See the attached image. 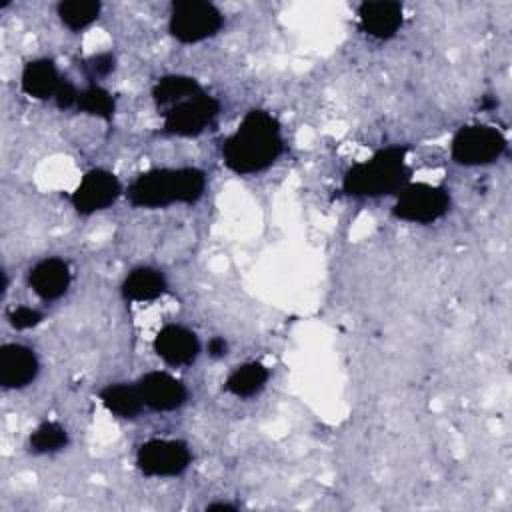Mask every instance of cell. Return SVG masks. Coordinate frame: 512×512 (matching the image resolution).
Segmentation results:
<instances>
[{
	"label": "cell",
	"instance_id": "6da1fadb",
	"mask_svg": "<svg viewBox=\"0 0 512 512\" xmlns=\"http://www.w3.org/2000/svg\"><path fill=\"white\" fill-rule=\"evenodd\" d=\"M282 150L280 122L266 110H250L236 132L224 140L222 158L228 170L246 176L272 166Z\"/></svg>",
	"mask_w": 512,
	"mask_h": 512
},
{
	"label": "cell",
	"instance_id": "7a4b0ae2",
	"mask_svg": "<svg viewBox=\"0 0 512 512\" xmlns=\"http://www.w3.org/2000/svg\"><path fill=\"white\" fill-rule=\"evenodd\" d=\"M204 190L206 174L200 168H154L138 174L126 196L134 208H166L170 204H194Z\"/></svg>",
	"mask_w": 512,
	"mask_h": 512
},
{
	"label": "cell",
	"instance_id": "3957f363",
	"mask_svg": "<svg viewBox=\"0 0 512 512\" xmlns=\"http://www.w3.org/2000/svg\"><path fill=\"white\" fill-rule=\"evenodd\" d=\"M410 168L406 166V148L388 146L378 150L370 160L352 164L342 178V190L356 198H376L398 192L408 184Z\"/></svg>",
	"mask_w": 512,
	"mask_h": 512
},
{
	"label": "cell",
	"instance_id": "277c9868",
	"mask_svg": "<svg viewBox=\"0 0 512 512\" xmlns=\"http://www.w3.org/2000/svg\"><path fill=\"white\" fill-rule=\"evenodd\" d=\"M224 24L222 12L204 0H180L172 4L168 30L182 44H196L212 38Z\"/></svg>",
	"mask_w": 512,
	"mask_h": 512
},
{
	"label": "cell",
	"instance_id": "5b68a950",
	"mask_svg": "<svg viewBox=\"0 0 512 512\" xmlns=\"http://www.w3.org/2000/svg\"><path fill=\"white\" fill-rule=\"evenodd\" d=\"M506 150L504 134L486 124L462 126L450 144V156L460 166H486L498 160Z\"/></svg>",
	"mask_w": 512,
	"mask_h": 512
},
{
	"label": "cell",
	"instance_id": "8992f818",
	"mask_svg": "<svg viewBox=\"0 0 512 512\" xmlns=\"http://www.w3.org/2000/svg\"><path fill=\"white\" fill-rule=\"evenodd\" d=\"M450 208V194L442 186L414 182L398 190L392 214L398 220L412 224H432L440 220Z\"/></svg>",
	"mask_w": 512,
	"mask_h": 512
},
{
	"label": "cell",
	"instance_id": "52a82bcc",
	"mask_svg": "<svg viewBox=\"0 0 512 512\" xmlns=\"http://www.w3.org/2000/svg\"><path fill=\"white\" fill-rule=\"evenodd\" d=\"M218 112L220 102L214 96L200 92L192 98H186L170 106L164 112V132L184 138L198 136L214 122Z\"/></svg>",
	"mask_w": 512,
	"mask_h": 512
},
{
	"label": "cell",
	"instance_id": "ba28073f",
	"mask_svg": "<svg viewBox=\"0 0 512 512\" xmlns=\"http://www.w3.org/2000/svg\"><path fill=\"white\" fill-rule=\"evenodd\" d=\"M192 460L188 444L182 440L154 438L144 442L136 452V466L144 476L172 478L180 476Z\"/></svg>",
	"mask_w": 512,
	"mask_h": 512
},
{
	"label": "cell",
	"instance_id": "9c48e42d",
	"mask_svg": "<svg viewBox=\"0 0 512 512\" xmlns=\"http://www.w3.org/2000/svg\"><path fill=\"white\" fill-rule=\"evenodd\" d=\"M120 194L122 184L112 172L104 168H92L82 176L80 184L70 196V202L78 214L90 216L112 206Z\"/></svg>",
	"mask_w": 512,
	"mask_h": 512
},
{
	"label": "cell",
	"instance_id": "30bf717a",
	"mask_svg": "<svg viewBox=\"0 0 512 512\" xmlns=\"http://www.w3.org/2000/svg\"><path fill=\"white\" fill-rule=\"evenodd\" d=\"M136 386L144 400V406L156 412L176 410L188 400L186 386L178 378L170 376L168 372H160V370L148 372L136 382Z\"/></svg>",
	"mask_w": 512,
	"mask_h": 512
},
{
	"label": "cell",
	"instance_id": "8fae6325",
	"mask_svg": "<svg viewBox=\"0 0 512 512\" xmlns=\"http://www.w3.org/2000/svg\"><path fill=\"white\" fill-rule=\"evenodd\" d=\"M40 364L32 348L24 344H4L0 348V384L8 390H18L38 376Z\"/></svg>",
	"mask_w": 512,
	"mask_h": 512
},
{
	"label": "cell",
	"instance_id": "7c38bea8",
	"mask_svg": "<svg viewBox=\"0 0 512 512\" xmlns=\"http://www.w3.org/2000/svg\"><path fill=\"white\" fill-rule=\"evenodd\" d=\"M154 352L170 366H184L196 360L200 342L192 330L180 324H166L154 336Z\"/></svg>",
	"mask_w": 512,
	"mask_h": 512
},
{
	"label": "cell",
	"instance_id": "4fadbf2b",
	"mask_svg": "<svg viewBox=\"0 0 512 512\" xmlns=\"http://www.w3.org/2000/svg\"><path fill=\"white\" fill-rule=\"evenodd\" d=\"M360 28L376 38V40H388L396 36V32L402 26V6L394 0H374V2H362L358 8Z\"/></svg>",
	"mask_w": 512,
	"mask_h": 512
},
{
	"label": "cell",
	"instance_id": "5bb4252c",
	"mask_svg": "<svg viewBox=\"0 0 512 512\" xmlns=\"http://www.w3.org/2000/svg\"><path fill=\"white\" fill-rule=\"evenodd\" d=\"M70 268L62 258H44L28 274V284L34 294L46 302L58 300L70 286Z\"/></svg>",
	"mask_w": 512,
	"mask_h": 512
},
{
	"label": "cell",
	"instance_id": "9a60e30c",
	"mask_svg": "<svg viewBox=\"0 0 512 512\" xmlns=\"http://www.w3.org/2000/svg\"><path fill=\"white\" fill-rule=\"evenodd\" d=\"M60 82H62V78L58 74V68L50 58L30 60L24 66L22 76H20L24 94H28L30 98H36V100L54 98Z\"/></svg>",
	"mask_w": 512,
	"mask_h": 512
},
{
	"label": "cell",
	"instance_id": "2e32d148",
	"mask_svg": "<svg viewBox=\"0 0 512 512\" xmlns=\"http://www.w3.org/2000/svg\"><path fill=\"white\" fill-rule=\"evenodd\" d=\"M124 300L130 302H150L166 292V278L160 270L150 266L134 268L122 282L120 288Z\"/></svg>",
	"mask_w": 512,
	"mask_h": 512
},
{
	"label": "cell",
	"instance_id": "e0dca14e",
	"mask_svg": "<svg viewBox=\"0 0 512 512\" xmlns=\"http://www.w3.org/2000/svg\"><path fill=\"white\" fill-rule=\"evenodd\" d=\"M100 400L106 406L108 412H112L118 418H136L142 408H144V400L138 392V386H128V384H110L106 388L100 390Z\"/></svg>",
	"mask_w": 512,
	"mask_h": 512
},
{
	"label": "cell",
	"instance_id": "ac0fdd59",
	"mask_svg": "<svg viewBox=\"0 0 512 512\" xmlns=\"http://www.w3.org/2000/svg\"><path fill=\"white\" fill-rule=\"evenodd\" d=\"M204 92L200 82L192 76H184V74H168L162 76L154 88H152V98L156 102V106H174L186 98H192L196 94Z\"/></svg>",
	"mask_w": 512,
	"mask_h": 512
},
{
	"label": "cell",
	"instance_id": "d6986e66",
	"mask_svg": "<svg viewBox=\"0 0 512 512\" xmlns=\"http://www.w3.org/2000/svg\"><path fill=\"white\" fill-rule=\"evenodd\" d=\"M268 378H270V372L264 364L246 362V364H242V366H238L230 372V376L226 378L224 388L230 394L238 396V398H250V396H254L256 392H260L264 388Z\"/></svg>",
	"mask_w": 512,
	"mask_h": 512
},
{
	"label": "cell",
	"instance_id": "ffe728a7",
	"mask_svg": "<svg viewBox=\"0 0 512 512\" xmlns=\"http://www.w3.org/2000/svg\"><path fill=\"white\" fill-rule=\"evenodd\" d=\"M56 10L60 16V22L66 28H70L72 32H80L98 18L102 4L96 0H66V2H60Z\"/></svg>",
	"mask_w": 512,
	"mask_h": 512
},
{
	"label": "cell",
	"instance_id": "44dd1931",
	"mask_svg": "<svg viewBox=\"0 0 512 512\" xmlns=\"http://www.w3.org/2000/svg\"><path fill=\"white\" fill-rule=\"evenodd\" d=\"M76 108L80 112L90 114V116H98L102 120H110L114 116V110H116V100H114V96L106 88H102V86L92 82L90 86L80 90Z\"/></svg>",
	"mask_w": 512,
	"mask_h": 512
},
{
	"label": "cell",
	"instance_id": "7402d4cb",
	"mask_svg": "<svg viewBox=\"0 0 512 512\" xmlns=\"http://www.w3.org/2000/svg\"><path fill=\"white\" fill-rule=\"evenodd\" d=\"M68 444V432L58 422L40 424L28 440V446L34 454H52L62 450Z\"/></svg>",
	"mask_w": 512,
	"mask_h": 512
},
{
	"label": "cell",
	"instance_id": "603a6c76",
	"mask_svg": "<svg viewBox=\"0 0 512 512\" xmlns=\"http://www.w3.org/2000/svg\"><path fill=\"white\" fill-rule=\"evenodd\" d=\"M42 312L36 310V308H30V306H16L8 312V322L12 328L16 330H28V328H34L42 322Z\"/></svg>",
	"mask_w": 512,
	"mask_h": 512
},
{
	"label": "cell",
	"instance_id": "cb8c5ba5",
	"mask_svg": "<svg viewBox=\"0 0 512 512\" xmlns=\"http://www.w3.org/2000/svg\"><path fill=\"white\" fill-rule=\"evenodd\" d=\"M114 66H116V58H114L110 52L94 54V56H90V58L84 62V70H86V74L90 76V80L108 76V74L114 70Z\"/></svg>",
	"mask_w": 512,
	"mask_h": 512
},
{
	"label": "cell",
	"instance_id": "d4e9b609",
	"mask_svg": "<svg viewBox=\"0 0 512 512\" xmlns=\"http://www.w3.org/2000/svg\"><path fill=\"white\" fill-rule=\"evenodd\" d=\"M78 96H80V90L70 80L62 78V82H60V86H58V90L54 94V102H56L58 108L68 110V108L78 104Z\"/></svg>",
	"mask_w": 512,
	"mask_h": 512
},
{
	"label": "cell",
	"instance_id": "484cf974",
	"mask_svg": "<svg viewBox=\"0 0 512 512\" xmlns=\"http://www.w3.org/2000/svg\"><path fill=\"white\" fill-rule=\"evenodd\" d=\"M228 352V342L222 336H214L208 340V354L214 358H220Z\"/></svg>",
	"mask_w": 512,
	"mask_h": 512
},
{
	"label": "cell",
	"instance_id": "4316f807",
	"mask_svg": "<svg viewBox=\"0 0 512 512\" xmlns=\"http://www.w3.org/2000/svg\"><path fill=\"white\" fill-rule=\"evenodd\" d=\"M206 510H236V506L228 502H212L206 506Z\"/></svg>",
	"mask_w": 512,
	"mask_h": 512
}]
</instances>
